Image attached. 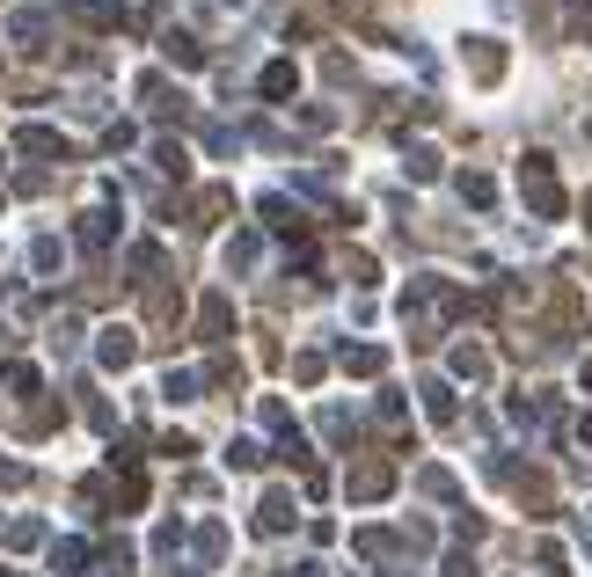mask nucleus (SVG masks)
<instances>
[{
	"instance_id": "0eeeda50",
	"label": "nucleus",
	"mask_w": 592,
	"mask_h": 577,
	"mask_svg": "<svg viewBox=\"0 0 592 577\" xmlns=\"http://www.w3.org/2000/svg\"><path fill=\"white\" fill-rule=\"evenodd\" d=\"M96 351H103V366H132V351H140V344H132V330H103Z\"/></svg>"
},
{
	"instance_id": "20e7f679",
	"label": "nucleus",
	"mask_w": 592,
	"mask_h": 577,
	"mask_svg": "<svg viewBox=\"0 0 592 577\" xmlns=\"http://www.w3.org/2000/svg\"><path fill=\"white\" fill-rule=\"evenodd\" d=\"M44 30H52V22H44V8H16V16H8V37H16V44H44Z\"/></svg>"
},
{
	"instance_id": "2eb2a0df",
	"label": "nucleus",
	"mask_w": 592,
	"mask_h": 577,
	"mask_svg": "<svg viewBox=\"0 0 592 577\" xmlns=\"http://www.w3.org/2000/svg\"><path fill=\"white\" fill-rule=\"evenodd\" d=\"M154 161H161L169 175H183V146H175V140H161V146H154Z\"/></svg>"
},
{
	"instance_id": "4468645a",
	"label": "nucleus",
	"mask_w": 592,
	"mask_h": 577,
	"mask_svg": "<svg viewBox=\"0 0 592 577\" xmlns=\"http://www.w3.org/2000/svg\"><path fill=\"white\" fill-rule=\"evenodd\" d=\"M410 175H418V183H424V175H439V154H432V146H410Z\"/></svg>"
},
{
	"instance_id": "f03ea898",
	"label": "nucleus",
	"mask_w": 592,
	"mask_h": 577,
	"mask_svg": "<svg viewBox=\"0 0 592 577\" xmlns=\"http://www.w3.org/2000/svg\"><path fill=\"white\" fill-rule=\"evenodd\" d=\"M469 73H475V81H498V73H505V44H490V37H469Z\"/></svg>"
},
{
	"instance_id": "1a4fd4ad",
	"label": "nucleus",
	"mask_w": 592,
	"mask_h": 577,
	"mask_svg": "<svg viewBox=\"0 0 592 577\" xmlns=\"http://www.w3.org/2000/svg\"><path fill=\"white\" fill-rule=\"evenodd\" d=\"M563 30H571V44H592V0H571V16H563Z\"/></svg>"
},
{
	"instance_id": "39448f33",
	"label": "nucleus",
	"mask_w": 592,
	"mask_h": 577,
	"mask_svg": "<svg viewBox=\"0 0 592 577\" xmlns=\"http://www.w3.org/2000/svg\"><path fill=\"white\" fill-rule=\"evenodd\" d=\"M227 330H234V315H227V300H220V293H212V300H205V307H198V336H205V344H220V336H227Z\"/></svg>"
},
{
	"instance_id": "dca6fc26",
	"label": "nucleus",
	"mask_w": 592,
	"mask_h": 577,
	"mask_svg": "<svg viewBox=\"0 0 592 577\" xmlns=\"http://www.w3.org/2000/svg\"><path fill=\"white\" fill-rule=\"evenodd\" d=\"M585 387H592V358H585Z\"/></svg>"
},
{
	"instance_id": "f257e3e1",
	"label": "nucleus",
	"mask_w": 592,
	"mask_h": 577,
	"mask_svg": "<svg viewBox=\"0 0 592 577\" xmlns=\"http://www.w3.org/2000/svg\"><path fill=\"white\" fill-rule=\"evenodd\" d=\"M520 191H526V205H534L541 220H563V183H556V161H549V154L520 161Z\"/></svg>"
},
{
	"instance_id": "6e6552de",
	"label": "nucleus",
	"mask_w": 592,
	"mask_h": 577,
	"mask_svg": "<svg viewBox=\"0 0 592 577\" xmlns=\"http://www.w3.org/2000/svg\"><path fill=\"white\" fill-rule=\"evenodd\" d=\"M161 44H169V59H175V67H205V44H198V37L169 30V37H161Z\"/></svg>"
},
{
	"instance_id": "423d86ee",
	"label": "nucleus",
	"mask_w": 592,
	"mask_h": 577,
	"mask_svg": "<svg viewBox=\"0 0 592 577\" xmlns=\"http://www.w3.org/2000/svg\"><path fill=\"white\" fill-rule=\"evenodd\" d=\"M293 88H300L293 59H271V67H263V95H271V103H285V95H293Z\"/></svg>"
},
{
	"instance_id": "ddd939ff",
	"label": "nucleus",
	"mask_w": 592,
	"mask_h": 577,
	"mask_svg": "<svg viewBox=\"0 0 592 577\" xmlns=\"http://www.w3.org/2000/svg\"><path fill=\"white\" fill-rule=\"evenodd\" d=\"M424 409H432V417L446 424V417H453V395H446V387H439V381H424Z\"/></svg>"
},
{
	"instance_id": "9b49d317",
	"label": "nucleus",
	"mask_w": 592,
	"mask_h": 577,
	"mask_svg": "<svg viewBox=\"0 0 592 577\" xmlns=\"http://www.w3.org/2000/svg\"><path fill=\"white\" fill-rule=\"evenodd\" d=\"M344 366L351 373H381V351H373V344H344Z\"/></svg>"
},
{
	"instance_id": "f8f14e48",
	"label": "nucleus",
	"mask_w": 592,
	"mask_h": 577,
	"mask_svg": "<svg viewBox=\"0 0 592 577\" xmlns=\"http://www.w3.org/2000/svg\"><path fill=\"white\" fill-rule=\"evenodd\" d=\"M81 242H88V249L110 242V212H88V220H81Z\"/></svg>"
},
{
	"instance_id": "7ed1b4c3",
	"label": "nucleus",
	"mask_w": 592,
	"mask_h": 577,
	"mask_svg": "<svg viewBox=\"0 0 592 577\" xmlns=\"http://www.w3.org/2000/svg\"><path fill=\"white\" fill-rule=\"evenodd\" d=\"M140 103L154 110V118H183V95H175V88L161 81V73H147V81H140Z\"/></svg>"
},
{
	"instance_id": "9d476101",
	"label": "nucleus",
	"mask_w": 592,
	"mask_h": 577,
	"mask_svg": "<svg viewBox=\"0 0 592 577\" xmlns=\"http://www.w3.org/2000/svg\"><path fill=\"white\" fill-rule=\"evenodd\" d=\"M461 198H469V205H490V198H498V183H490V175H461Z\"/></svg>"
}]
</instances>
